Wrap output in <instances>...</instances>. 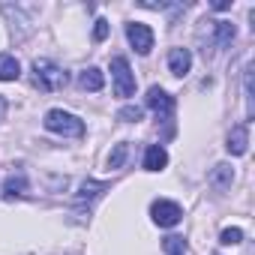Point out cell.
<instances>
[{"instance_id": "cell-2", "label": "cell", "mask_w": 255, "mask_h": 255, "mask_svg": "<svg viewBox=\"0 0 255 255\" xmlns=\"http://www.w3.org/2000/svg\"><path fill=\"white\" fill-rule=\"evenodd\" d=\"M33 81L42 90H60V87H66L69 75H66L63 66H57L54 60L42 57V60H33Z\"/></svg>"}, {"instance_id": "cell-21", "label": "cell", "mask_w": 255, "mask_h": 255, "mask_svg": "<svg viewBox=\"0 0 255 255\" xmlns=\"http://www.w3.org/2000/svg\"><path fill=\"white\" fill-rule=\"evenodd\" d=\"M228 6H231L228 0H216V3H213V9H216V12H222V9H228Z\"/></svg>"}, {"instance_id": "cell-6", "label": "cell", "mask_w": 255, "mask_h": 255, "mask_svg": "<svg viewBox=\"0 0 255 255\" xmlns=\"http://www.w3.org/2000/svg\"><path fill=\"white\" fill-rule=\"evenodd\" d=\"M144 102H147V108H150V111H153L156 117H168V114L174 111V99H171V96H168V93H165L162 87H156V84H153V87L147 90Z\"/></svg>"}, {"instance_id": "cell-20", "label": "cell", "mask_w": 255, "mask_h": 255, "mask_svg": "<svg viewBox=\"0 0 255 255\" xmlns=\"http://www.w3.org/2000/svg\"><path fill=\"white\" fill-rule=\"evenodd\" d=\"M105 36H108V21H105V18H96V27H93V39H96V42H102Z\"/></svg>"}, {"instance_id": "cell-5", "label": "cell", "mask_w": 255, "mask_h": 255, "mask_svg": "<svg viewBox=\"0 0 255 255\" xmlns=\"http://www.w3.org/2000/svg\"><path fill=\"white\" fill-rule=\"evenodd\" d=\"M126 39H129V45L138 51V54H150L153 48V30L141 21H129L126 24Z\"/></svg>"}, {"instance_id": "cell-17", "label": "cell", "mask_w": 255, "mask_h": 255, "mask_svg": "<svg viewBox=\"0 0 255 255\" xmlns=\"http://www.w3.org/2000/svg\"><path fill=\"white\" fill-rule=\"evenodd\" d=\"M162 249H165L168 255H186V240H183V237H165Z\"/></svg>"}, {"instance_id": "cell-18", "label": "cell", "mask_w": 255, "mask_h": 255, "mask_svg": "<svg viewBox=\"0 0 255 255\" xmlns=\"http://www.w3.org/2000/svg\"><path fill=\"white\" fill-rule=\"evenodd\" d=\"M141 114H144V111H141L138 105H126V108H120V111H117V117H120V120H126V123H138V120H141Z\"/></svg>"}, {"instance_id": "cell-9", "label": "cell", "mask_w": 255, "mask_h": 255, "mask_svg": "<svg viewBox=\"0 0 255 255\" xmlns=\"http://www.w3.org/2000/svg\"><path fill=\"white\" fill-rule=\"evenodd\" d=\"M207 24H210V30H213V45H216V48H225V45L234 42L237 27H234L231 21H207Z\"/></svg>"}, {"instance_id": "cell-10", "label": "cell", "mask_w": 255, "mask_h": 255, "mask_svg": "<svg viewBox=\"0 0 255 255\" xmlns=\"http://www.w3.org/2000/svg\"><path fill=\"white\" fill-rule=\"evenodd\" d=\"M165 165H168V153H165V147L150 144V147L144 150V168H147V171H162Z\"/></svg>"}, {"instance_id": "cell-22", "label": "cell", "mask_w": 255, "mask_h": 255, "mask_svg": "<svg viewBox=\"0 0 255 255\" xmlns=\"http://www.w3.org/2000/svg\"><path fill=\"white\" fill-rule=\"evenodd\" d=\"M3 117H6V99L0 96V120H3Z\"/></svg>"}, {"instance_id": "cell-3", "label": "cell", "mask_w": 255, "mask_h": 255, "mask_svg": "<svg viewBox=\"0 0 255 255\" xmlns=\"http://www.w3.org/2000/svg\"><path fill=\"white\" fill-rule=\"evenodd\" d=\"M111 81H114V93L117 96H132L135 93V72L129 69V60L126 57H111Z\"/></svg>"}, {"instance_id": "cell-11", "label": "cell", "mask_w": 255, "mask_h": 255, "mask_svg": "<svg viewBox=\"0 0 255 255\" xmlns=\"http://www.w3.org/2000/svg\"><path fill=\"white\" fill-rule=\"evenodd\" d=\"M21 75V63L12 54H0V81H18Z\"/></svg>"}, {"instance_id": "cell-8", "label": "cell", "mask_w": 255, "mask_h": 255, "mask_svg": "<svg viewBox=\"0 0 255 255\" xmlns=\"http://www.w3.org/2000/svg\"><path fill=\"white\" fill-rule=\"evenodd\" d=\"M228 153L231 156H243L246 150H249V129H246V123H237L234 129L228 132Z\"/></svg>"}, {"instance_id": "cell-1", "label": "cell", "mask_w": 255, "mask_h": 255, "mask_svg": "<svg viewBox=\"0 0 255 255\" xmlns=\"http://www.w3.org/2000/svg\"><path fill=\"white\" fill-rule=\"evenodd\" d=\"M45 129L54 132V135H63V138H81L84 135V120L63 111V108H51L45 114Z\"/></svg>"}, {"instance_id": "cell-7", "label": "cell", "mask_w": 255, "mask_h": 255, "mask_svg": "<svg viewBox=\"0 0 255 255\" xmlns=\"http://www.w3.org/2000/svg\"><path fill=\"white\" fill-rule=\"evenodd\" d=\"M168 69H171V75L183 78L192 69V51L189 48H171L168 51Z\"/></svg>"}, {"instance_id": "cell-13", "label": "cell", "mask_w": 255, "mask_h": 255, "mask_svg": "<svg viewBox=\"0 0 255 255\" xmlns=\"http://www.w3.org/2000/svg\"><path fill=\"white\" fill-rule=\"evenodd\" d=\"M231 180H234V171H231V165H225V162H219V165L210 171V183H213L216 189H228Z\"/></svg>"}, {"instance_id": "cell-19", "label": "cell", "mask_w": 255, "mask_h": 255, "mask_svg": "<svg viewBox=\"0 0 255 255\" xmlns=\"http://www.w3.org/2000/svg\"><path fill=\"white\" fill-rule=\"evenodd\" d=\"M225 246H237L240 240H243V228H225L222 231V237H219Z\"/></svg>"}, {"instance_id": "cell-4", "label": "cell", "mask_w": 255, "mask_h": 255, "mask_svg": "<svg viewBox=\"0 0 255 255\" xmlns=\"http://www.w3.org/2000/svg\"><path fill=\"white\" fill-rule=\"evenodd\" d=\"M150 219L159 225V228H174L180 219H183V210L177 201H168V198H156L150 204Z\"/></svg>"}, {"instance_id": "cell-16", "label": "cell", "mask_w": 255, "mask_h": 255, "mask_svg": "<svg viewBox=\"0 0 255 255\" xmlns=\"http://www.w3.org/2000/svg\"><path fill=\"white\" fill-rule=\"evenodd\" d=\"M126 153H129V144H114V150L108 153V168H120Z\"/></svg>"}, {"instance_id": "cell-15", "label": "cell", "mask_w": 255, "mask_h": 255, "mask_svg": "<svg viewBox=\"0 0 255 255\" xmlns=\"http://www.w3.org/2000/svg\"><path fill=\"white\" fill-rule=\"evenodd\" d=\"M102 189H105V183H99V180H84V183H81V189H78V201L96 198V195H99Z\"/></svg>"}, {"instance_id": "cell-14", "label": "cell", "mask_w": 255, "mask_h": 255, "mask_svg": "<svg viewBox=\"0 0 255 255\" xmlns=\"http://www.w3.org/2000/svg\"><path fill=\"white\" fill-rule=\"evenodd\" d=\"M24 189H27V177L24 174H9L6 183H3L6 198H18V195H24Z\"/></svg>"}, {"instance_id": "cell-12", "label": "cell", "mask_w": 255, "mask_h": 255, "mask_svg": "<svg viewBox=\"0 0 255 255\" xmlns=\"http://www.w3.org/2000/svg\"><path fill=\"white\" fill-rule=\"evenodd\" d=\"M78 84H81L84 90H102V84H105V75H102L96 66H87V69L78 75Z\"/></svg>"}]
</instances>
